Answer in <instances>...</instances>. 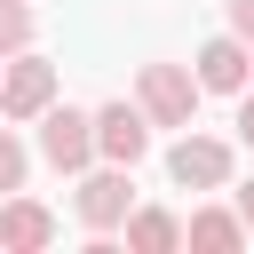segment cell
Wrapping results in <instances>:
<instances>
[{"label": "cell", "instance_id": "1", "mask_svg": "<svg viewBox=\"0 0 254 254\" xmlns=\"http://www.w3.org/2000/svg\"><path fill=\"white\" fill-rule=\"evenodd\" d=\"M198 71H183V64H143L135 71V103H143V119L151 127H190L198 119Z\"/></svg>", "mask_w": 254, "mask_h": 254}, {"label": "cell", "instance_id": "2", "mask_svg": "<svg viewBox=\"0 0 254 254\" xmlns=\"http://www.w3.org/2000/svg\"><path fill=\"white\" fill-rule=\"evenodd\" d=\"M40 159L56 167V175H87V159H95V111H71V103H48L40 119Z\"/></svg>", "mask_w": 254, "mask_h": 254}, {"label": "cell", "instance_id": "3", "mask_svg": "<svg viewBox=\"0 0 254 254\" xmlns=\"http://www.w3.org/2000/svg\"><path fill=\"white\" fill-rule=\"evenodd\" d=\"M71 206H79V222L103 238V230H127V214H135V167H95V175H79V190H71Z\"/></svg>", "mask_w": 254, "mask_h": 254}, {"label": "cell", "instance_id": "4", "mask_svg": "<svg viewBox=\"0 0 254 254\" xmlns=\"http://www.w3.org/2000/svg\"><path fill=\"white\" fill-rule=\"evenodd\" d=\"M48 103H56V64H48V56H32V48H16V56H8V71H0V119H16V127H24V119H40Z\"/></svg>", "mask_w": 254, "mask_h": 254}, {"label": "cell", "instance_id": "5", "mask_svg": "<svg viewBox=\"0 0 254 254\" xmlns=\"http://www.w3.org/2000/svg\"><path fill=\"white\" fill-rule=\"evenodd\" d=\"M167 175H175L183 190H222V183H230V143H214V135H190V127H183V143L167 151Z\"/></svg>", "mask_w": 254, "mask_h": 254}, {"label": "cell", "instance_id": "6", "mask_svg": "<svg viewBox=\"0 0 254 254\" xmlns=\"http://www.w3.org/2000/svg\"><path fill=\"white\" fill-rule=\"evenodd\" d=\"M143 151H151V119H143V103H103V111H95V159L135 167Z\"/></svg>", "mask_w": 254, "mask_h": 254}, {"label": "cell", "instance_id": "7", "mask_svg": "<svg viewBox=\"0 0 254 254\" xmlns=\"http://www.w3.org/2000/svg\"><path fill=\"white\" fill-rule=\"evenodd\" d=\"M190 64H198V87H206V95H246V79H254V56H246V40H238V32L206 40Z\"/></svg>", "mask_w": 254, "mask_h": 254}, {"label": "cell", "instance_id": "8", "mask_svg": "<svg viewBox=\"0 0 254 254\" xmlns=\"http://www.w3.org/2000/svg\"><path fill=\"white\" fill-rule=\"evenodd\" d=\"M40 246H56V214H48L40 198L8 190V198H0V254H40Z\"/></svg>", "mask_w": 254, "mask_h": 254}, {"label": "cell", "instance_id": "9", "mask_svg": "<svg viewBox=\"0 0 254 254\" xmlns=\"http://www.w3.org/2000/svg\"><path fill=\"white\" fill-rule=\"evenodd\" d=\"M254 230H246V214L238 206H198L190 222H183V246H198V254H238Z\"/></svg>", "mask_w": 254, "mask_h": 254}, {"label": "cell", "instance_id": "10", "mask_svg": "<svg viewBox=\"0 0 254 254\" xmlns=\"http://www.w3.org/2000/svg\"><path fill=\"white\" fill-rule=\"evenodd\" d=\"M127 246H135V254H175V246H183V222H175L167 206H135V214H127Z\"/></svg>", "mask_w": 254, "mask_h": 254}, {"label": "cell", "instance_id": "11", "mask_svg": "<svg viewBox=\"0 0 254 254\" xmlns=\"http://www.w3.org/2000/svg\"><path fill=\"white\" fill-rule=\"evenodd\" d=\"M24 167H32V151L16 143V119H8V127H0V198L24 190Z\"/></svg>", "mask_w": 254, "mask_h": 254}, {"label": "cell", "instance_id": "12", "mask_svg": "<svg viewBox=\"0 0 254 254\" xmlns=\"http://www.w3.org/2000/svg\"><path fill=\"white\" fill-rule=\"evenodd\" d=\"M16 48H32V8L0 0V56H16Z\"/></svg>", "mask_w": 254, "mask_h": 254}, {"label": "cell", "instance_id": "13", "mask_svg": "<svg viewBox=\"0 0 254 254\" xmlns=\"http://www.w3.org/2000/svg\"><path fill=\"white\" fill-rule=\"evenodd\" d=\"M238 143H246V151H254V87H246V95H238Z\"/></svg>", "mask_w": 254, "mask_h": 254}, {"label": "cell", "instance_id": "14", "mask_svg": "<svg viewBox=\"0 0 254 254\" xmlns=\"http://www.w3.org/2000/svg\"><path fill=\"white\" fill-rule=\"evenodd\" d=\"M230 32H238V40H254V0H230Z\"/></svg>", "mask_w": 254, "mask_h": 254}, {"label": "cell", "instance_id": "15", "mask_svg": "<svg viewBox=\"0 0 254 254\" xmlns=\"http://www.w3.org/2000/svg\"><path fill=\"white\" fill-rule=\"evenodd\" d=\"M238 214H246V230H254V183H246V190H238Z\"/></svg>", "mask_w": 254, "mask_h": 254}, {"label": "cell", "instance_id": "16", "mask_svg": "<svg viewBox=\"0 0 254 254\" xmlns=\"http://www.w3.org/2000/svg\"><path fill=\"white\" fill-rule=\"evenodd\" d=\"M0 71H8V64H0Z\"/></svg>", "mask_w": 254, "mask_h": 254}]
</instances>
